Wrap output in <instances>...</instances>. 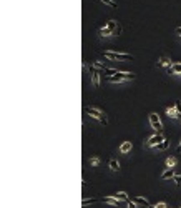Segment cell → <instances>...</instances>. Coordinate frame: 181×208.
Wrapping results in <instances>:
<instances>
[{
	"instance_id": "4",
	"label": "cell",
	"mask_w": 181,
	"mask_h": 208,
	"mask_svg": "<svg viewBox=\"0 0 181 208\" xmlns=\"http://www.w3.org/2000/svg\"><path fill=\"white\" fill-rule=\"evenodd\" d=\"M103 55H105L107 58H110V60H121V62L133 60V55H130V54H118V52H111V50H107Z\"/></svg>"
},
{
	"instance_id": "23",
	"label": "cell",
	"mask_w": 181,
	"mask_h": 208,
	"mask_svg": "<svg viewBox=\"0 0 181 208\" xmlns=\"http://www.w3.org/2000/svg\"><path fill=\"white\" fill-rule=\"evenodd\" d=\"M174 107H176L178 113H179V117H181V102H179V100H176V103H174Z\"/></svg>"
},
{
	"instance_id": "21",
	"label": "cell",
	"mask_w": 181,
	"mask_h": 208,
	"mask_svg": "<svg viewBox=\"0 0 181 208\" xmlns=\"http://www.w3.org/2000/svg\"><path fill=\"white\" fill-rule=\"evenodd\" d=\"M173 73H179L181 75V63H173Z\"/></svg>"
},
{
	"instance_id": "17",
	"label": "cell",
	"mask_w": 181,
	"mask_h": 208,
	"mask_svg": "<svg viewBox=\"0 0 181 208\" xmlns=\"http://www.w3.org/2000/svg\"><path fill=\"white\" fill-rule=\"evenodd\" d=\"M174 165H176V157H168L166 158V167L168 168H173Z\"/></svg>"
},
{
	"instance_id": "29",
	"label": "cell",
	"mask_w": 181,
	"mask_h": 208,
	"mask_svg": "<svg viewBox=\"0 0 181 208\" xmlns=\"http://www.w3.org/2000/svg\"><path fill=\"white\" fill-rule=\"evenodd\" d=\"M179 208H181V205H179Z\"/></svg>"
},
{
	"instance_id": "2",
	"label": "cell",
	"mask_w": 181,
	"mask_h": 208,
	"mask_svg": "<svg viewBox=\"0 0 181 208\" xmlns=\"http://www.w3.org/2000/svg\"><path fill=\"white\" fill-rule=\"evenodd\" d=\"M86 113L92 117V118H95V120H98L101 125H107L108 123V118H107V115L103 113L101 110H98V108H95V107H86Z\"/></svg>"
},
{
	"instance_id": "5",
	"label": "cell",
	"mask_w": 181,
	"mask_h": 208,
	"mask_svg": "<svg viewBox=\"0 0 181 208\" xmlns=\"http://www.w3.org/2000/svg\"><path fill=\"white\" fill-rule=\"evenodd\" d=\"M85 67L88 68L90 75H92V83H93V87H98V85H100V73H101V72H100V70H98V68H96L93 63H92V65H86V63H85Z\"/></svg>"
},
{
	"instance_id": "15",
	"label": "cell",
	"mask_w": 181,
	"mask_h": 208,
	"mask_svg": "<svg viewBox=\"0 0 181 208\" xmlns=\"http://www.w3.org/2000/svg\"><path fill=\"white\" fill-rule=\"evenodd\" d=\"M168 147H170V142H168L166 138H164V140L161 142L160 145H156V147H155V148H156V150H160V151H163V150H166Z\"/></svg>"
},
{
	"instance_id": "1",
	"label": "cell",
	"mask_w": 181,
	"mask_h": 208,
	"mask_svg": "<svg viewBox=\"0 0 181 208\" xmlns=\"http://www.w3.org/2000/svg\"><path fill=\"white\" fill-rule=\"evenodd\" d=\"M120 32H121V27L118 25V22L116 20H110V22H107V25L101 27V29L98 30V35L110 37V35H118Z\"/></svg>"
},
{
	"instance_id": "25",
	"label": "cell",
	"mask_w": 181,
	"mask_h": 208,
	"mask_svg": "<svg viewBox=\"0 0 181 208\" xmlns=\"http://www.w3.org/2000/svg\"><path fill=\"white\" fill-rule=\"evenodd\" d=\"M156 208H166V205H164V203H158Z\"/></svg>"
},
{
	"instance_id": "20",
	"label": "cell",
	"mask_w": 181,
	"mask_h": 208,
	"mask_svg": "<svg viewBox=\"0 0 181 208\" xmlns=\"http://www.w3.org/2000/svg\"><path fill=\"white\" fill-rule=\"evenodd\" d=\"M90 165H92V167H98L100 165V158L98 157H92V158H90Z\"/></svg>"
},
{
	"instance_id": "27",
	"label": "cell",
	"mask_w": 181,
	"mask_h": 208,
	"mask_svg": "<svg viewBox=\"0 0 181 208\" xmlns=\"http://www.w3.org/2000/svg\"><path fill=\"white\" fill-rule=\"evenodd\" d=\"M176 151H178V153H179V151H181V142H179V145H178V148H176Z\"/></svg>"
},
{
	"instance_id": "28",
	"label": "cell",
	"mask_w": 181,
	"mask_h": 208,
	"mask_svg": "<svg viewBox=\"0 0 181 208\" xmlns=\"http://www.w3.org/2000/svg\"><path fill=\"white\" fill-rule=\"evenodd\" d=\"M148 208H156V206H148Z\"/></svg>"
},
{
	"instance_id": "14",
	"label": "cell",
	"mask_w": 181,
	"mask_h": 208,
	"mask_svg": "<svg viewBox=\"0 0 181 208\" xmlns=\"http://www.w3.org/2000/svg\"><path fill=\"white\" fill-rule=\"evenodd\" d=\"M108 165H110V168L113 170V172H118V170H120V163H118V160H116V158H111Z\"/></svg>"
},
{
	"instance_id": "26",
	"label": "cell",
	"mask_w": 181,
	"mask_h": 208,
	"mask_svg": "<svg viewBox=\"0 0 181 208\" xmlns=\"http://www.w3.org/2000/svg\"><path fill=\"white\" fill-rule=\"evenodd\" d=\"M176 33H178V35L181 37V27H178V29H176Z\"/></svg>"
},
{
	"instance_id": "9",
	"label": "cell",
	"mask_w": 181,
	"mask_h": 208,
	"mask_svg": "<svg viewBox=\"0 0 181 208\" xmlns=\"http://www.w3.org/2000/svg\"><path fill=\"white\" fill-rule=\"evenodd\" d=\"M174 176H176V175H174V170L173 168H168V170H164V172L161 173V178H163V180H173Z\"/></svg>"
},
{
	"instance_id": "13",
	"label": "cell",
	"mask_w": 181,
	"mask_h": 208,
	"mask_svg": "<svg viewBox=\"0 0 181 208\" xmlns=\"http://www.w3.org/2000/svg\"><path fill=\"white\" fill-rule=\"evenodd\" d=\"M158 65H160V67H173V65H171V60L170 58H166V57H161L160 58V62H158Z\"/></svg>"
},
{
	"instance_id": "10",
	"label": "cell",
	"mask_w": 181,
	"mask_h": 208,
	"mask_svg": "<svg viewBox=\"0 0 181 208\" xmlns=\"http://www.w3.org/2000/svg\"><path fill=\"white\" fill-rule=\"evenodd\" d=\"M131 148H133L131 142H123L120 145V153H128V151H131Z\"/></svg>"
},
{
	"instance_id": "16",
	"label": "cell",
	"mask_w": 181,
	"mask_h": 208,
	"mask_svg": "<svg viewBox=\"0 0 181 208\" xmlns=\"http://www.w3.org/2000/svg\"><path fill=\"white\" fill-rule=\"evenodd\" d=\"M115 198H118L120 201H130V198H128V195L125 193V191H120V193L115 195Z\"/></svg>"
},
{
	"instance_id": "22",
	"label": "cell",
	"mask_w": 181,
	"mask_h": 208,
	"mask_svg": "<svg viewBox=\"0 0 181 208\" xmlns=\"http://www.w3.org/2000/svg\"><path fill=\"white\" fill-rule=\"evenodd\" d=\"M126 206L128 208H138V203H135V201H131V200H130V201H126Z\"/></svg>"
},
{
	"instance_id": "11",
	"label": "cell",
	"mask_w": 181,
	"mask_h": 208,
	"mask_svg": "<svg viewBox=\"0 0 181 208\" xmlns=\"http://www.w3.org/2000/svg\"><path fill=\"white\" fill-rule=\"evenodd\" d=\"M166 115H168V117H171V118H178V117H179L176 107H168L166 108Z\"/></svg>"
},
{
	"instance_id": "7",
	"label": "cell",
	"mask_w": 181,
	"mask_h": 208,
	"mask_svg": "<svg viewBox=\"0 0 181 208\" xmlns=\"http://www.w3.org/2000/svg\"><path fill=\"white\" fill-rule=\"evenodd\" d=\"M164 140V136L161 135V133H156V135H153V136H149L148 138V142H146V145H148V147H156V145H160L161 142Z\"/></svg>"
},
{
	"instance_id": "12",
	"label": "cell",
	"mask_w": 181,
	"mask_h": 208,
	"mask_svg": "<svg viewBox=\"0 0 181 208\" xmlns=\"http://www.w3.org/2000/svg\"><path fill=\"white\" fill-rule=\"evenodd\" d=\"M133 201H135V203H138V205H141V206H151V205H149V201L146 200V198H141V197H135V198H133Z\"/></svg>"
},
{
	"instance_id": "3",
	"label": "cell",
	"mask_w": 181,
	"mask_h": 208,
	"mask_svg": "<svg viewBox=\"0 0 181 208\" xmlns=\"http://www.w3.org/2000/svg\"><path fill=\"white\" fill-rule=\"evenodd\" d=\"M136 78V75L135 73H130V72H118L116 75H113V77H108V82H111V83H120V82H128V80H135Z\"/></svg>"
},
{
	"instance_id": "19",
	"label": "cell",
	"mask_w": 181,
	"mask_h": 208,
	"mask_svg": "<svg viewBox=\"0 0 181 208\" xmlns=\"http://www.w3.org/2000/svg\"><path fill=\"white\" fill-rule=\"evenodd\" d=\"M100 2H103L105 5H108V7H111V8H116L118 7V4L115 2V0H100Z\"/></svg>"
},
{
	"instance_id": "24",
	"label": "cell",
	"mask_w": 181,
	"mask_h": 208,
	"mask_svg": "<svg viewBox=\"0 0 181 208\" xmlns=\"http://www.w3.org/2000/svg\"><path fill=\"white\" fill-rule=\"evenodd\" d=\"M173 180H174V183H176V185H181V175H176Z\"/></svg>"
},
{
	"instance_id": "8",
	"label": "cell",
	"mask_w": 181,
	"mask_h": 208,
	"mask_svg": "<svg viewBox=\"0 0 181 208\" xmlns=\"http://www.w3.org/2000/svg\"><path fill=\"white\" fill-rule=\"evenodd\" d=\"M101 201L103 203H107V205H111V206H118V205H120V200L115 198V197H105Z\"/></svg>"
},
{
	"instance_id": "6",
	"label": "cell",
	"mask_w": 181,
	"mask_h": 208,
	"mask_svg": "<svg viewBox=\"0 0 181 208\" xmlns=\"http://www.w3.org/2000/svg\"><path fill=\"white\" fill-rule=\"evenodd\" d=\"M149 125H151L153 130H156L158 133H161V130H163V123H161L160 117L156 113H149Z\"/></svg>"
},
{
	"instance_id": "18",
	"label": "cell",
	"mask_w": 181,
	"mask_h": 208,
	"mask_svg": "<svg viewBox=\"0 0 181 208\" xmlns=\"http://www.w3.org/2000/svg\"><path fill=\"white\" fill-rule=\"evenodd\" d=\"M96 198H85V200L82 201V206H88V205H93V203H96Z\"/></svg>"
}]
</instances>
